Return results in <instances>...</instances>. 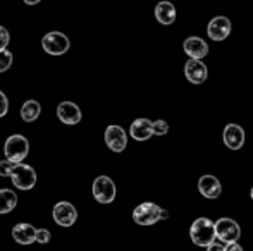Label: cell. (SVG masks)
Instances as JSON below:
<instances>
[{
    "label": "cell",
    "instance_id": "1",
    "mask_svg": "<svg viewBox=\"0 0 253 251\" xmlns=\"http://www.w3.org/2000/svg\"><path fill=\"white\" fill-rule=\"evenodd\" d=\"M190 236H191V241L197 246L207 248V246L215 241V225H213V222L210 218L200 217L191 224Z\"/></svg>",
    "mask_w": 253,
    "mask_h": 251
},
{
    "label": "cell",
    "instance_id": "26",
    "mask_svg": "<svg viewBox=\"0 0 253 251\" xmlns=\"http://www.w3.org/2000/svg\"><path fill=\"white\" fill-rule=\"evenodd\" d=\"M7 110H9V100H7L5 95L0 91V117H3V115L7 114Z\"/></svg>",
    "mask_w": 253,
    "mask_h": 251
},
{
    "label": "cell",
    "instance_id": "29",
    "mask_svg": "<svg viewBox=\"0 0 253 251\" xmlns=\"http://www.w3.org/2000/svg\"><path fill=\"white\" fill-rule=\"evenodd\" d=\"M166 218H169V212L162 208V210H160V220H166Z\"/></svg>",
    "mask_w": 253,
    "mask_h": 251
},
{
    "label": "cell",
    "instance_id": "7",
    "mask_svg": "<svg viewBox=\"0 0 253 251\" xmlns=\"http://www.w3.org/2000/svg\"><path fill=\"white\" fill-rule=\"evenodd\" d=\"M93 196L100 203H112L116 200V184L107 176H98L93 182Z\"/></svg>",
    "mask_w": 253,
    "mask_h": 251
},
{
    "label": "cell",
    "instance_id": "16",
    "mask_svg": "<svg viewBox=\"0 0 253 251\" xmlns=\"http://www.w3.org/2000/svg\"><path fill=\"white\" fill-rule=\"evenodd\" d=\"M129 134L133 136V140L136 141H147L152 138V121L148 119H136L133 121V124L129 127Z\"/></svg>",
    "mask_w": 253,
    "mask_h": 251
},
{
    "label": "cell",
    "instance_id": "23",
    "mask_svg": "<svg viewBox=\"0 0 253 251\" xmlns=\"http://www.w3.org/2000/svg\"><path fill=\"white\" fill-rule=\"evenodd\" d=\"M14 167H16V164H14V162L7 160V158H5V160H2V162H0V176H2V178H10Z\"/></svg>",
    "mask_w": 253,
    "mask_h": 251
},
{
    "label": "cell",
    "instance_id": "9",
    "mask_svg": "<svg viewBox=\"0 0 253 251\" xmlns=\"http://www.w3.org/2000/svg\"><path fill=\"white\" fill-rule=\"evenodd\" d=\"M105 143H107V146H109L112 151H116V153L124 151L127 146L126 131H124L121 126H116V124L109 126L105 129Z\"/></svg>",
    "mask_w": 253,
    "mask_h": 251
},
{
    "label": "cell",
    "instance_id": "18",
    "mask_svg": "<svg viewBox=\"0 0 253 251\" xmlns=\"http://www.w3.org/2000/svg\"><path fill=\"white\" fill-rule=\"evenodd\" d=\"M155 17L160 24L169 26V24H172L176 21V7L170 2H167V0H162L155 7Z\"/></svg>",
    "mask_w": 253,
    "mask_h": 251
},
{
    "label": "cell",
    "instance_id": "11",
    "mask_svg": "<svg viewBox=\"0 0 253 251\" xmlns=\"http://www.w3.org/2000/svg\"><path fill=\"white\" fill-rule=\"evenodd\" d=\"M184 76H186V79L190 83L202 84L205 83L207 76H209V71H207V66L200 59H191V61L184 64Z\"/></svg>",
    "mask_w": 253,
    "mask_h": 251
},
{
    "label": "cell",
    "instance_id": "20",
    "mask_svg": "<svg viewBox=\"0 0 253 251\" xmlns=\"http://www.w3.org/2000/svg\"><path fill=\"white\" fill-rule=\"evenodd\" d=\"M17 196L12 189H0V214H9L16 208Z\"/></svg>",
    "mask_w": 253,
    "mask_h": 251
},
{
    "label": "cell",
    "instance_id": "15",
    "mask_svg": "<svg viewBox=\"0 0 253 251\" xmlns=\"http://www.w3.org/2000/svg\"><path fill=\"white\" fill-rule=\"evenodd\" d=\"M183 48L191 59H200V61L203 57H207V54H209V45L205 43V40H202V38H198V36L186 38L183 43Z\"/></svg>",
    "mask_w": 253,
    "mask_h": 251
},
{
    "label": "cell",
    "instance_id": "10",
    "mask_svg": "<svg viewBox=\"0 0 253 251\" xmlns=\"http://www.w3.org/2000/svg\"><path fill=\"white\" fill-rule=\"evenodd\" d=\"M231 28H233V24H231V21L226 16H217L209 23L207 33H209L210 40L222 41L231 35Z\"/></svg>",
    "mask_w": 253,
    "mask_h": 251
},
{
    "label": "cell",
    "instance_id": "13",
    "mask_svg": "<svg viewBox=\"0 0 253 251\" xmlns=\"http://www.w3.org/2000/svg\"><path fill=\"white\" fill-rule=\"evenodd\" d=\"M198 191L202 193V196L209 198V200H215L222 193V186H220L219 179L215 176L207 174L198 179Z\"/></svg>",
    "mask_w": 253,
    "mask_h": 251
},
{
    "label": "cell",
    "instance_id": "24",
    "mask_svg": "<svg viewBox=\"0 0 253 251\" xmlns=\"http://www.w3.org/2000/svg\"><path fill=\"white\" fill-rule=\"evenodd\" d=\"M35 241H38L40 245H47V243L50 241V231H48V229H37Z\"/></svg>",
    "mask_w": 253,
    "mask_h": 251
},
{
    "label": "cell",
    "instance_id": "31",
    "mask_svg": "<svg viewBox=\"0 0 253 251\" xmlns=\"http://www.w3.org/2000/svg\"><path fill=\"white\" fill-rule=\"evenodd\" d=\"M250 194H252V200H253V188H252V191H250Z\"/></svg>",
    "mask_w": 253,
    "mask_h": 251
},
{
    "label": "cell",
    "instance_id": "25",
    "mask_svg": "<svg viewBox=\"0 0 253 251\" xmlns=\"http://www.w3.org/2000/svg\"><path fill=\"white\" fill-rule=\"evenodd\" d=\"M9 40H10L9 31L3 26H0V50H5V47L9 45Z\"/></svg>",
    "mask_w": 253,
    "mask_h": 251
},
{
    "label": "cell",
    "instance_id": "30",
    "mask_svg": "<svg viewBox=\"0 0 253 251\" xmlns=\"http://www.w3.org/2000/svg\"><path fill=\"white\" fill-rule=\"evenodd\" d=\"M42 0H24V3H28V5H37V3H40Z\"/></svg>",
    "mask_w": 253,
    "mask_h": 251
},
{
    "label": "cell",
    "instance_id": "4",
    "mask_svg": "<svg viewBox=\"0 0 253 251\" xmlns=\"http://www.w3.org/2000/svg\"><path fill=\"white\" fill-rule=\"evenodd\" d=\"M215 238L220 239L222 243H226V245H229V243H238V239H240L241 236V229L240 225H238V222H234L233 218H219V220L215 222Z\"/></svg>",
    "mask_w": 253,
    "mask_h": 251
},
{
    "label": "cell",
    "instance_id": "27",
    "mask_svg": "<svg viewBox=\"0 0 253 251\" xmlns=\"http://www.w3.org/2000/svg\"><path fill=\"white\" fill-rule=\"evenodd\" d=\"M224 251H243V248L238 243H229V245L224 246Z\"/></svg>",
    "mask_w": 253,
    "mask_h": 251
},
{
    "label": "cell",
    "instance_id": "2",
    "mask_svg": "<svg viewBox=\"0 0 253 251\" xmlns=\"http://www.w3.org/2000/svg\"><path fill=\"white\" fill-rule=\"evenodd\" d=\"M3 153H5L7 160L14 162V164H21L30 153V141L21 134H12L7 138Z\"/></svg>",
    "mask_w": 253,
    "mask_h": 251
},
{
    "label": "cell",
    "instance_id": "14",
    "mask_svg": "<svg viewBox=\"0 0 253 251\" xmlns=\"http://www.w3.org/2000/svg\"><path fill=\"white\" fill-rule=\"evenodd\" d=\"M57 117H59L64 124L74 126L81 121V110L73 102H62V104H59V107H57Z\"/></svg>",
    "mask_w": 253,
    "mask_h": 251
},
{
    "label": "cell",
    "instance_id": "19",
    "mask_svg": "<svg viewBox=\"0 0 253 251\" xmlns=\"http://www.w3.org/2000/svg\"><path fill=\"white\" fill-rule=\"evenodd\" d=\"M42 112V107L37 100H28L24 102V105L21 107V117H23L24 122H33L38 119Z\"/></svg>",
    "mask_w": 253,
    "mask_h": 251
},
{
    "label": "cell",
    "instance_id": "21",
    "mask_svg": "<svg viewBox=\"0 0 253 251\" xmlns=\"http://www.w3.org/2000/svg\"><path fill=\"white\" fill-rule=\"evenodd\" d=\"M12 66V54L9 50H0V72H5Z\"/></svg>",
    "mask_w": 253,
    "mask_h": 251
},
{
    "label": "cell",
    "instance_id": "28",
    "mask_svg": "<svg viewBox=\"0 0 253 251\" xmlns=\"http://www.w3.org/2000/svg\"><path fill=\"white\" fill-rule=\"evenodd\" d=\"M207 251H224V246H222V245H219V243L213 241L212 245L207 246Z\"/></svg>",
    "mask_w": 253,
    "mask_h": 251
},
{
    "label": "cell",
    "instance_id": "17",
    "mask_svg": "<svg viewBox=\"0 0 253 251\" xmlns=\"http://www.w3.org/2000/svg\"><path fill=\"white\" fill-rule=\"evenodd\" d=\"M35 236H37V229L31 224H17L12 229V238L19 245H31L35 243Z\"/></svg>",
    "mask_w": 253,
    "mask_h": 251
},
{
    "label": "cell",
    "instance_id": "6",
    "mask_svg": "<svg viewBox=\"0 0 253 251\" xmlns=\"http://www.w3.org/2000/svg\"><path fill=\"white\" fill-rule=\"evenodd\" d=\"M69 38L64 33L59 31H52V33L45 35L43 40H42V47L47 54L50 55H62L69 50Z\"/></svg>",
    "mask_w": 253,
    "mask_h": 251
},
{
    "label": "cell",
    "instance_id": "22",
    "mask_svg": "<svg viewBox=\"0 0 253 251\" xmlns=\"http://www.w3.org/2000/svg\"><path fill=\"white\" fill-rule=\"evenodd\" d=\"M152 131L157 136H164V134L169 133V124L166 121H162V119H159V121L152 122Z\"/></svg>",
    "mask_w": 253,
    "mask_h": 251
},
{
    "label": "cell",
    "instance_id": "12",
    "mask_svg": "<svg viewBox=\"0 0 253 251\" xmlns=\"http://www.w3.org/2000/svg\"><path fill=\"white\" fill-rule=\"evenodd\" d=\"M224 144L231 150H240L245 144V131L238 124H227L222 133Z\"/></svg>",
    "mask_w": 253,
    "mask_h": 251
},
{
    "label": "cell",
    "instance_id": "3",
    "mask_svg": "<svg viewBox=\"0 0 253 251\" xmlns=\"http://www.w3.org/2000/svg\"><path fill=\"white\" fill-rule=\"evenodd\" d=\"M10 179H12V184L17 189L28 191L35 188V184H37V172H35V169L31 165L16 164L12 174H10Z\"/></svg>",
    "mask_w": 253,
    "mask_h": 251
},
{
    "label": "cell",
    "instance_id": "8",
    "mask_svg": "<svg viewBox=\"0 0 253 251\" xmlns=\"http://www.w3.org/2000/svg\"><path fill=\"white\" fill-rule=\"evenodd\" d=\"M52 217L55 220V224L62 225V227H71V225L76 222L78 212L69 201H59V203L53 207Z\"/></svg>",
    "mask_w": 253,
    "mask_h": 251
},
{
    "label": "cell",
    "instance_id": "5",
    "mask_svg": "<svg viewBox=\"0 0 253 251\" xmlns=\"http://www.w3.org/2000/svg\"><path fill=\"white\" fill-rule=\"evenodd\" d=\"M160 210L162 208L155 203H141L134 208L133 212V220L136 222L138 225H153L160 220Z\"/></svg>",
    "mask_w": 253,
    "mask_h": 251
}]
</instances>
